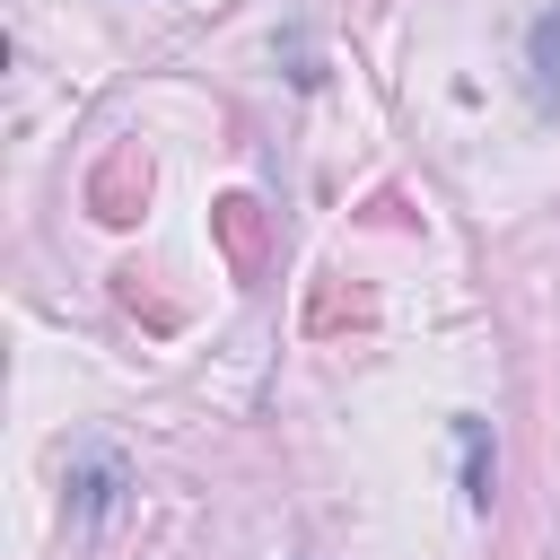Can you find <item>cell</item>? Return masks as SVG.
<instances>
[{
  "instance_id": "obj_1",
  "label": "cell",
  "mask_w": 560,
  "mask_h": 560,
  "mask_svg": "<svg viewBox=\"0 0 560 560\" xmlns=\"http://www.w3.org/2000/svg\"><path fill=\"white\" fill-rule=\"evenodd\" d=\"M122 490H131L122 455H105V446H79V455H70V525H79V534H96Z\"/></svg>"
},
{
  "instance_id": "obj_2",
  "label": "cell",
  "mask_w": 560,
  "mask_h": 560,
  "mask_svg": "<svg viewBox=\"0 0 560 560\" xmlns=\"http://www.w3.org/2000/svg\"><path fill=\"white\" fill-rule=\"evenodd\" d=\"M455 446H464V508L490 516V508H499V446H490V420H481V411H455Z\"/></svg>"
},
{
  "instance_id": "obj_3",
  "label": "cell",
  "mask_w": 560,
  "mask_h": 560,
  "mask_svg": "<svg viewBox=\"0 0 560 560\" xmlns=\"http://www.w3.org/2000/svg\"><path fill=\"white\" fill-rule=\"evenodd\" d=\"M525 96H534V114H560V9H542L525 26Z\"/></svg>"
}]
</instances>
